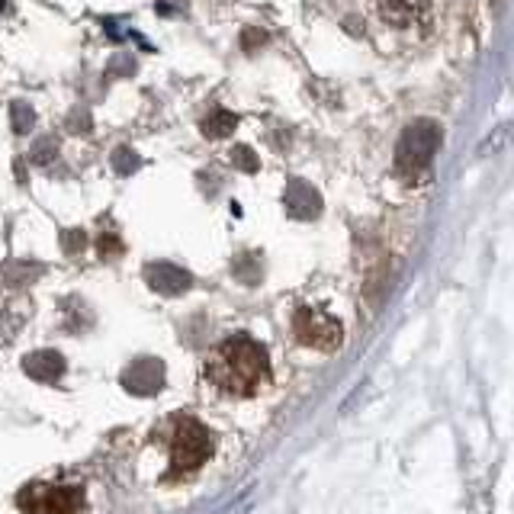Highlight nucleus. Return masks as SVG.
<instances>
[{
  "mask_svg": "<svg viewBox=\"0 0 514 514\" xmlns=\"http://www.w3.org/2000/svg\"><path fill=\"white\" fill-rule=\"evenodd\" d=\"M84 495L74 486H49V482H33L20 492L23 514H78Z\"/></svg>",
  "mask_w": 514,
  "mask_h": 514,
  "instance_id": "nucleus-6",
  "label": "nucleus"
},
{
  "mask_svg": "<svg viewBox=\"0 0 514 514\" xmlns=\"http://www.w3.org/2000/svg\"><path fill=\"white\" fill-rule=\"evenodd\" d=\"M55 151H58V142L55 139H39L36 148H33V155H29V158H33L36 164H49L55 158Z\"/></svg>",
  "mask_w": 514,
  "mask_h": 514,
  "instance_id": "nucleus-15",
  "label": "nucleus"
},
{
  "mask_svg": "<svg viewBox=\"0 0 514 514\" xmlns=\"http://www.w3.org/2000/svg\"><path fill=\"white\" fill-rule=\"evenodd\" d=\"M142 164V158L135 155V151L129 148V145H123V148H116L113 151V168L119 171V174H132L135 168H139Z\"/></svg>",
  "mask_w": 514,
  "mask_h": 514,
  "instance_id": "nucleus-13",
  "label": "nucleus"
},
{
  "mask_svg": "<svg viewBox=\"0 0 514 514\" xmlns=\"http://www.w3.org/2000/svg\"><path fill=\"white\" fill-rule=\"evenodd\" d=\"M145 280H148L151 290L161 293V296H180L193 286V277L187 274V270L177 267V264H168V261L148 264L145 267Z\"/></svg>",
  "mask_w": 514,
  "mask_h": 514,
  "instance_id": "nucleus-8",
  "label": "nucleus"
},
{
  "mask_svg": "<svg viewBox=\"0 0 514 514\" xmlns=\"http://www.w3.org/2000/svg\"><path fill=\"white\" fill-rule=\"evenodd\" d=\"M33 123H36L33 107H26V103H13V132L23 135V132L33 129Z\"/></svg>",
  "mask_w": 514,
  "mask_h": 514,
  "instance_id": "nucleus-14",
  "label": "nucleus"
},
{
  "mask_svg": "<svg viewBox=\"0 0 514 514\" xmlns=\"http://www.w3.org/2000/svg\"><path fill=\"white\" fill-rule=\"evenodd\" d=\"M283 206H286V213L299 222L322 216V196L312 184H306V180H290V184H286Z\"/></svg>",
  "mask_w": 514,
  "mask_h": 514,
  "instance_id": "nucleus-7",
  "label": "nucleus"
},
{
  "mask_svg": "<svg viewBox=\"0 0 514 514\" xmlns=\"http://www.w3.org/2000/svg\"><path fill=\"white\" fill-rule=\"evenodd\" d=\"M235 126H238V119H235V113H229V110H209L206 116H203V123H200V129H203V135H209V139H229V135L235 132Z\"/></svg>",
  "mask_w": 514,
  "mask_h": 514,
  "instance_id": "nucleus-11",
  "label": "nucleus"
},
{
  "mask_svg": "<svg viewBox=\"0 0 514 514\" xmlns=\"http://www.w3.org/2000/svg\"><path fill=\"white\" fill-rule=\"evenodd\" d=\"M65 245H68V248H65L68 254L81 251V248H84V235H81V232H71V235H65Z\"/></svg>",
  "mask_w": 514,
  "mask_h": 514,
  "instance_id": "nucleus-17",
  "label": "nucleus"
},
{
  "mask_svg": "<svg viewBox=\"0 0 514 514\" xmlns=\"http://www.w3.org/2000/svg\"><path fill=\"white\" fill-rule=\"evenodd\" d=\"M437 148H441V126L434 119H415L405 126L396 145V174L408 184H418L431 171Z\"/></svg>",
  "mask_w": 514,
  "mask_h": 514,
  "instance_id": "nucleus-3",
  "label": "nucleus"
},
{
  "mask_svg": "<svg viewBox=\"0 0 514 514\" xmlns=\"http://www.w3.org/2000/svg\"><path fill=\"white\" fill-rule=\"evenodd\" d=\"M23 370L39 383H55V380H62L65 360H62V354H55V351H36V354H29L23 360Z\"/></svg>",
  "mask_w": 514,
  "mask_h": 514,
  "instance_id": "nucleus-10",
  "label": "nucleus"
},
{
  "mask_svg": "<svg viewBox=\"0 0 514 514\" xmlns=\"http://www.w3.org/2000/svg\"><path fill=\"white\" fill-rule=\"evenodd\" d=\"M100 254L103 257H119V254H123V241H119L116 235L100 238Z\"/></svg>",
  "mask_w": 514,
  "mask_h": 514,
  "instance_id": "nucleus-16",
  "label": "nucleus"
},
{
  "mask_svg": "<svg viewBox=\"0 0 514 514\" xmlns=\"http://www.w3.org/2000/svg\"><path fill=\"white\" fill-rule=\"evenodd\" d=\"M293 335H296L299 344L328 354V351H338V347H341L344 331H341V322L331 319L328 312L312 309V306H299L293 312Z\"/></svg>",
  "mask_w": 514,
  "mask_h": 514,
  "instance_id": "nucleus-5",
  "label": "nucleus"
},
{
  "mask_svg": "<svg viewBox=\"0 0 514 514\" xmlns=\"http://www.w3.org/2000/svg\"><path fill=\"white\" fill-rule=\"evenodd\" d=\"M209 450V431L196 418H174L171 421V476H190L206 463Z\"/></svg>",
  "mask_w": 514,
  "mask_h": 514,
  "instance_id": "nucleus-4",
  "label": "nucleus"
},
{
  "mask_svg": "<svg viewBox=\"0 0 514 514\" xmlns=\"http://www.w3.org/2000/svg\"><path fill=\"white\" fill-rule=\"evenodd\" d=\"M367 17L383 45H415L434 33L437 0H367Z\"/></svg>",
  "mask_w": 514,
  "mask_h": 514,
  "instance_id": "nucleus-2",
  "label": "nucleus"
},
{
  "mask_svg": "<svg viewBox=\"0 0 514 514\" xmlns=\"http://www.w3.org/2000/svg\"><path fill=\"white\" fill-rule=\"evenodd\" d=\"M232 164H235L238 171H245V174H254L257 168H261V161H257V155L248 145H235L232 148Z\"/></svg>",
  "mask_w": 514,
  "mask_h": 514,
  "instance_id": "nucleus-12",
  "label": "nucleus"
},
{
  "mask_svg": "<svg viewBox=\"0 0 514 514\" xmlns=\"http://www.w3.org/2000/svg\"><path fill=\"white\" fill-rule=\"evenodd\" d=\"M123 386L135 396H151V392H158L164 386V364L155 357H142L129 364V370L123 373Z\"/></svg>",
  "mask_w": 514,
  "mask_h": 514,
  "instance_id": "nucleus-9",
  "label": "nucleus"
},
{
  "mask_svg": "<svg viewBox=\"0 0 514 514\" xmlns=\"http://www.w3.org/2000/svg\"><path fill=\"white\" fill-rule=\"evenodd\" d=\"M203 373L219 392H225V396L245 399L267 386L270 357L264 351V344H257L248 335H235L213 347V354L206 357Z\"/></svg>",
  "mask_w": 514,
  "mask_h": 514,
  "instance_id": "nucleus-1",
  "label": "nucleus"
}]
</instances>
